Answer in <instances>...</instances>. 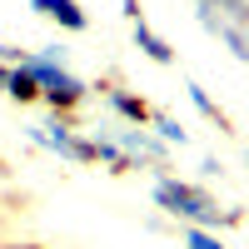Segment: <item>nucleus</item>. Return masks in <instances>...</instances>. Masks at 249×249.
<instances>
[{"instance_id": "obj_3", "label": "nucleus", "mask_w": 249, "mask_h": 249, "mask_svg": "<svg viewBox=\"0 0 249 249\" xmlns=\"http://www.w3.org/2000/svg\"><path fill=\"white\" fill-rule=\"evenodd\" d=\"M30 140L45 144V150H55L60 160H70V164H95V144H90V135L75 130V124H65V120L30 124Z\"/></svg>"}, {"instance_id": "obj_1", "label": "nucleus", "mask_w": 249, "mask_h": 249, "mask_svg": "<svg viewBox=\"0 0 249 249\" xmlns=\"http://www.w3.org/2000/svg\"><path fill=\"white\" fill-rule=\"evenodd\" d=\"M5 60H10V55H5ZM15 65L35 80L40 100H50L60 115L75 110L80 100H85V80H75V75L65 70V55H60V45H45V50H35V55H20Z\"/></svg>"}, {"instance_id": "obj_4", "label": "nucleus", "mask_w": 249, "mask_h": 249, "mask_svg": "<svg viewBox=\"0 0 249 249\" xmlns=\"http://www.w3.org/2000/svg\"><path fill=\"white\" fill-rule=\"evenodd\" d=\"M124 10H130V30H135V45H140L144 55H150L155 65H170V60H175V55H170V45H164V40L155 35V25H150V20H144V15H140V5L130 0V5H124Z\"/></svg>"}, {"instance_id": "obj_10", "label": "nucleus", "mask_w": 249, "mask_h": 249, "mask_svg": "<svg viewBox=\"0 0 249 249\" xmlns=\"http://www.w3.org/2000/svg\"><path fill=\"white\" fill-rule=\"evenodd\" d=\"M15 249H30V244H15Z\"/></svg>"}, {"instance_id": "obj_9", "label": "nucleus", "mask_w": 249, "mask_h": 249, "mask_svg": "<svg viewBox=\"0 0 249 249\" xmlns=\"http://www.w3.org/2000/svg\"><path fill=\"white\" fill-rule=\"evenodd\" d=\"M5 75H10V60H0V90H5Z\"/></svg>"}, {"instance_id": "obj_6", "label": "nucleus", "mask_w": 249, "mask_h": 249, "mask_svg": "<svg viewBox=\"0 0 249 249\" xmlns=\"http://www.w3.org/2000/svg\"><path fill=\"white\" fill-rule=\"evenodd\" d=\"M110 110H115L124 124H144V120H150V105H144V100H135V95H120V90H110Z\"/></svg>"}, {"instance_id": "obj_2", "label": "nucleus", "mask_w": 249, "mask_h": 249, "mask_svg": "<svg viewBox=\"0 0 249 249\" xmlns=\"http://www.w3.org/2000/svg\"><path fill=\"white\" fill-rule=\"evenodd\" d=\"M155 204H160V210H170L175 219H184L190 230H214V224H224L219 199L204 195L199 184H190V179H170V175H160V179H155Z\"/></svg>"}, {"instance_id": "obj_7", "label": "nucleus", "mask_w": 249, "mask_h": 249, "mask_svg": "<svg viewBox=\"0 0 249 249\" xmlns=\"http://www.w3.org/2000/svg\"><path fill=\"white\" fill-rule=\"evenodd\" d=\"M184 249H224V244H219L214 230H190V224H184Z\"/></svg>"}, {"instance_id": "obj_5", "label": "nucleus", "mask_w": 249, "mask_h": 249, "mask_svg": "<svg viewBox=\"0 0 249 249\" xmlns=\"http://www.w3.org/2000/svg\"><path fill=\"white\" fill-rule=\"evenodd\" d=\"M30 10L45 15V20H55V25H65V30H85L90 25V15L80 10L75 0H30Z\"/></svg>"}, {"instance_id": "obj_8", "label": "nucleus", "mask_w": 249, "mask_h": 249, "mask_svg": "<svg viewBox=\"0 0 249 249\" xmlns=\"http://www.w3.org/2000/svg\"><path fill=\"white\" fill-rule=\"evenodd\" d=\"M184 90H190V100H195V110H204V115H210V120H219V105H214V100L204 95L199 85H184Z\"/></svg>"}]
</instances>
